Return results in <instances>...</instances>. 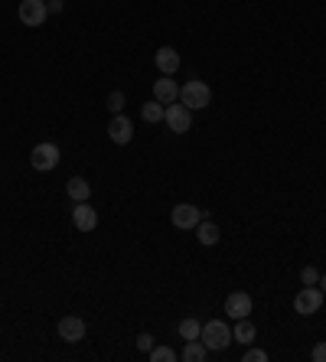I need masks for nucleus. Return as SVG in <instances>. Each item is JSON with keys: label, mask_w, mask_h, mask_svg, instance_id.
Returning a JSON list of instances; mask_svg holds the SVG:
<instances>
[{"label": "nucleus", "mask_w": 326, "mask_h": 362, "mask_svg": "<svg viewBox=\"0 0 326 362\" xmlns=\"http://www.w3.org/2000/svg\"><path fill=\"white\" fill-rule=\"evenodd\" d=\"M226 313L232 320H241V317H248L251 313V294L245 290H235V294H228L226 297Z\"/></svg>", "instance_id": "nucleus-10"}, {"label": "nucleus", "mask_w": 326, "mask_h": 362, "mask_svg": "<svg viewBox=\"0 0 326 362\" xmlns=\"http://www.w3.org/2000/svg\"><path fill=\"white\" fill-rule=\"evenodd\" d=\"M173 225L176 228H183V232H193L196 225L202 222V209H196V206H189V202H180V206H173Z\"/></svg>", "instance_id": "nucleus-7"}, {"label": "nucleus", "mask_w": 326, "mask_h": 362, "mask_svg": "<svg viewBox=\"0 0 326 362\" xmlns=\"http://www.w3.org/2000/svg\"><path fill=\"white\" fill-rule=\"evenodd\" d=\"M140 118L147 121V125H157V121H163V105L157 98L153 101H147L144 108H140Z\"/></svg>", "instance_id": "nucleus-18"}, {"label": "nucleus", "mask_w": 326, "mask_h": 362, "mask_svg": "<svg viewBox=\"0 0 326 362\" xmlns=\"http://www.w3.org/2000/svg\"><path fill=\"white\" fill-rule=\"evenodd\" d=\"M310 356H314L316 362H326V343H316V346H314V352H310Z\"/></svg>", "instance_id": "nucleus-25"}, {"label": "nucleus", "mask_w": 326, "mask_h": 362, "mask_svg": "<svg viewBox=\"0 0 326 362\" xmlns=\"http://www.w3.org/2000/svg\"><path fill=\"white\" fill-rule=\"evenodd\" d=\"M138 350H144V352L153 350V337H151V333H140V337H138Z\"/></svg>", "instance_id": "nucleus-24"}, {"label": "nucleus", "mask_w": 326, "mask_h": 362, "mask_svg": "<svg viewBox=\"0 0 326 362\" xmlns=\"http://www.w3.org/2000/svg\"><path fill=\"white\" fill-rule=\"evenodd\" d=\"M72 222H76L78 232H91V228L98 225V213H95L88 202H76V209H72Z\"/></svg>", "instance_id": "nucleus-12"}, {"label": "nucleus", "mask_w": 326, "mask_h": 362, "mask_svg": "<svg viewBox=\"0 0 326 362\" xmlns=\"http://www.w3.org/2000/svg\"><path fill=\"white\" fill-rule=\"evenodd\" d=\"M199 339L206 343L209 352H222V350H228V343H232V330H228L226 320H209V323H202Z\"/></svg>", "instance_id": "nucleus-1"}, {"label": "nucleus", "mask_w": 326, "mask_h": 362, "mask_svg": "<svg viewBox=\"0 0 326 362\" xmlns=\"http://www.w3.org/2000/svg\"><path fill=\"white\" fill-rule=\"evenodd\" d=\"M59 339H65V343H82V339H85V320L76 317V313L63 317V320H59Z\"/></svg>", "instance_id": "nucleus-9"}, {"label": "nucleus", "mask_w": 326, "mask_h": 362, "mask_svg": "<svg viewBox=\"0 0 326 362\" xmlns=\"http://www.w3.org/2000/svg\"><path fill=\"white\" fill-rule=\"evenodd\" d=\"M65 189H69V196L76 202H88V196H91V183H88L85 176H72V180L65 183Z\"/></svg>", "instance_id": "nucleus-15"}, {"label": "nucleus", "mask_w": 326, "mask_h": 362, "mask_svg": "<svg viewBox=\"0 0 326 362\" xmlns=\"http://www.w3.org/2000/svg\"><path fill=\"white\" fill-rule=\"evenodd\" d=\"M206 356H209V350H206V343H202V339H186L183 359H186V362H202Z\"/></svg>", "instance_id": "nucleus-17"}, {"label": "nucleus", "mask_w": 326, "mask_h": 362, "mask_svg": "<svg viewBox=\"0 0 326 362\" xmlns=\"http://www.w3.org/2000/svg\"><path fill=\"white\" fill-rule=\"evenodd\" d=\"M153 98L160 101V105H173V101L180 98V85H176L170 75H163V78L153 82Z\"/></svg>", "instance_id": "nucleus-13"}, {"label": "nucleus", "mask_w": 326, "mask_h": 362, "mask_svg": "<svg viewBox=\"0 0 326 362\" xmlns=\"http://www.w3.org/2000/svg\"><path fill=\"white\" fill-rule=\"evenodd\" d=\"M193 232H196V238H199L202 245H219V225H215V222H209L206 215H202V222L196 225Z\"/></svg>", "instance_id": "nucleus-16"}, {"label": "nucleus", "mask_w": 326, "mask_h": 362, "mask_svg": "<svg viewBox=\"0 0 326 362\" xmlns=\"http://www.w3.org/2000/svg\"><path fill=\"white\" fill-rule=\"evenodd\" d=\"M320 307H323V290L316 288H303L297 297H294V310L301 313V317H314V313H320Z\"/></svg>", "instance_id": "nucleus-5"}, {"label": "nucleus", "mask_w": 326, "mask_h": 362, "mask_svg": "<svg viewBox=\"0 0 326 362\" xmlns=\"http://www.w3.org/2000/svg\"><path fill=\"white\" fill-rule=\"evenodd\" d=\"M254 337H258V330H254V323H251L248 317H241V320H235V330H232V343H241V346H251V343H254Z\"/></svg>", "instance_id": "nucleus-14"}, {"label": "nucleus", "mask_w": 326, "mask_h": 362, "mask_svg": "<svg viewBox=\"0 0 326 362\" xmlns=\"http://www.w3.org/2000/svg\"><path fill=\"white\" fill-rule=\"evenodd\" d=\"M320 290H323V297H326V275L320 277Z\"/></svg>", "instance_id": "nucleus-27"}, {"label": "nucleus", "mask_w": 326, "mask_h": 362, "mask_svg": "<svg viewBox=\"0 0 326 362\" xmlns=\"http://www.w3.org/2000/svg\"><path fill=\"white\" fill-rule=\"evenodd\" d=\"M180 98H183V105H186L189 111H199V108L213 105V88L206 85V82H199V78H189L186 85L180 88Z\"/></svg>", "instance_id": "nucleus-2"}, {"label": "nucleus", "mask_w": 326, "mask_h": 362, "mask_svg": "<svg viewBox=\"0 0 326 362\" xmlns=\"http://www.w3.org/2000/svg\"><path fill=\"white\" fill-rule=\"evenodd\" d=\"M108 108H111L114 114H121V108H124V92H121V88H114L111 95H108Z\"/></svg>", "instance_id": "nucleus-21"}, {"label": "nucleus", "mask_w": 326, "mask_h": 362, "mask_svg": "<svg viewBox=\"0 0 326 362\" xmlns=\"http://www.w3.org/2000/svg\"><path fill=\"white\" fill-rule=\"evenodd\" d=\"M30 163H33V170H39V173H50V170H56L59 167V147L56 144H36L33 147V153H30Z\"/></svg>", "instance_id": "nucleus-3"}, {"label": "nucleus", "mask_w": 326, "mask_h": 362, "mask_svg": "<svg viewBox=\"0 0 326 362\" xmlns=\"http://www.w3.org/2000/svg\"><path fill=\"white\" fill-rule=\"evenodd\" d=\"M151 359H153V362H173L176 352L170 350V346H153V350H151Z\"/></svg>", "instance_id": "nucleus-20"}, {"label": "nucleus", "mask_w": 326, "mask_h": 362, "mask_svg": "<svg viewBox=\"0 0 326 362\" xmlns=\"http://www.w3.org/2000/svg\"><path fill=\"white\" fill-rule=\"evenodd\" d=\"M301 281H303V288H314V284H320V271L316 268H303Z\"/></svg>", "instance_id": "nucleus-22"}, {"label": "nucleus", "mask_w": 326, "mask_h": 362, "mask_svg": "<svg viewBox=\"0 0 326 362\" xmlns=\"http://www.w3.org/2000/svg\"><path fill=\"white\" fill-rule=\"evenodd\" d=\"M20 23L23 26H43L50 17V7L43 0H20Z\"/></svg>", "instance_id": "nucleus-6"}, {"label": "nucleus", "mask_w": 326, "mask_h": 362, "mask_svg": "<svg viewBox=\"0 0 326 362\" xmlns=\"http://www.w3.org/2000/svg\"><path fill=\"white\" fill-rule=\"evenodd\" d=\"M163 121H166V127L173 131V134H186L189 127H193V111H189L186 105H166L163 108Z\"/></svg>", "instance_id": "nucleus-4"}, {"label": "nucleus", "mask_w": 326, "mask_h": 362, "mask_svg": "<svg viewBox=\"0 0 326 362\" xmlns=\"http://www.w3.org/2000/svg\"><path fill=\"white\" fill-rule=\"evenodd\" d=\"M108 138H111V144H131V138H134V121L127 118V114H114L111 125H108Z\"/></svg>", "instance_id": "nucleus-8"}, {"label": "nucleus", "mask_w": 326, "mask_h": 362, "mask_svg": "<svg viewBox=\"0 0 326 362\" xmlns=\"http://www.w3.org/2000/svg\"><path fill=\"white\" fill-rule=\"evenodd\" d=\"M153 63H157L160 75H176L180 72V52H176L173 46H160L157 56H153Z\"/></svg>", "instance_id": "nucleus-11"}, {"label": "nucleus", "mask_w": 326, "mask_h": 362, "mask_svg": "<svg viewBox=\"0 0 326 362\" xmlns=\"http://www.w3.org/2000/svg\"><path fill=\"white\" fill-rule=\"evenodd\" d=\"M199 333H202V323L199 320H193V317L180 323V337L183 339H199Z\"/></svg>", "instance_id": "nucleus-19"}, {"label": "nucleus", "mask_w": 326, "mask_h": 362, "mask_svg": "<svg viewBox=\"0 0 326 362\" xmlns=\"http://www.w3.org/2000/svg\"><path fill=\"white\" fill-rule=\"evenodd\" d=\"M46 7H50V13H59V10H63V0H50Z\"/></svg>", "instance_id": "nucleus-26"}, {"label": "nucleus", "mask_w": 326, "mask_h": 362, "mask_svg": "<svg viewBox=\"0 0 326 362\" xmlns=\"http://www.w3.org/2000/svg\"><path fill=\"white\" fill-rule=\"evenodd\" d=\"M241 362H268V352L264 350H248L241 356Z\"/></svg>", "instance_id": "nucleus-23"}]
</instances>
